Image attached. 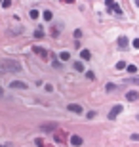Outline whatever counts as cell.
Instances as JSON below:
<instances>
[{
  "instance_id": "cell-29",
  "label": "cell",
  "mask_w": 139,
  "mask_h": 147,
  "mask_svg": "<svg viewBox=\"0 0 139 147\" xmlns=\"http://www.w3.org/2000/svg\"><path fill=\"white\" fill-rule=\"evenodd\" d=\"M0 147H4V145H0Z\"/></svg>"
},
{
  "instance_id": "cell-16",
  "label": "cell",
  "mask_w": 139,
  "mask_h": 147,
  "mask_svg": "<svg viewBox=\"0 0 139 147\" xmlns=\"http://www.w3.org/2000/svg\"><path fill=\"white\" fill-rule=\"evenodd\" d=\"M75 71H84V63L82 61H76L75 63Z\"/></svg>"
},
{
  "instance_id": "cell-26",
  "label": "cell",
  "mask_w": 139,
  "mask_h": 147,
  "mask_svg": "<svg viewBox=\"0 0 139 147\" xmlns=\"http://www.w3.org/2000/svg\"><path fill=\"white\" fill-rule=\"evenodd\" d=\"M132 140L133 141H139V134H132Z\"/></svg>"
},
{
  "instance_id": "cell-6",
  "label": "cell",
  "mask_w": 139,
  "mask_h": 147,
  "mask_svg": "<svg viewBox=\"0 0 139 147\" xmlns=\"http://www.w3.org/2000/svg\"><path fill=\"white\" fill-rule=\"evenodd\" d=\"M55 141H57V143L67 141V132H63V130H57V132H55Z\"/></svg>"
},
{
  "instance_id": "cell-7",
  "label": "cell",
  "mask_w": 139,
  "mask_h": 147,
  "mask_svg": "<svg viewBox=\"0 0 139 147\" xmlns=\"http://www.w3.org/2000/svg\"><path fill=\"white\" fill-rule=\"evenodd\" d=\"M10 86H12V88H17V90H25V88H29L27 82H23V80H13V82H10Z\"/></svg>"
},
{
  "instance_id": "cell-14",
  "label": "cell",
  "mask_w": 139,
  "mask_h": 147,
  "mask_svg": "<svg viewBox=\"0 0 139 147\" xmlns=\"http://www.w3.org/2000/svg\"><path fill=\"white\" fill-rule=\"evenodd\" d=\"M69 58H71L69 52H61V54H59V59H61V61H69Z\"/></svg>"
},
{
  "instance_id": "cell-11",
  "label": "cell",
  "mask_w": 139,
  "mask_h": 147,
  "mask_svg": "<svg viewBox=\"0 0 139 147\" xmlns=\"http://www.w3.org/2000/svg\"><path fill=\"white\" fill-rule=\"evenodd\" d=\"M71 143L72 145H82V137H80V136H71Z\"/></svg>"
},
{
  "instance_id": "cell-8",
  "label": "cell",
  "mask_w": 139,
  "mask_h": 147,
  "mask_svg": "<svg viewBox=\"0 0 139 147\" xmlns=\"http://www.w3.org/2000/svg\"><path fill=\"white\" fill-rule=\"evenodd\" d=\"M67 109H69L71 113H76V115H78V113H82V105H78V103H69Z\"/></svg>"
},
{
  "instance_id": "cell-4",
  "label": "cell",
  "mask_w": 139,
  "mask_h": 147,
  "mask_svg": "<svg viewBox=\"0 0 139 147\" xmlns=\"http://www.w3.org/2000/svg\"><path fill=\"white\" fill-rule=\"evenodd\" d=\"M120 113H122V105H114V107L111 109V113H109V120H114Z\"/></svg>"
},
{
  "instance_id": "cell-10",
  "label": "cell",
  "mask_w": 139,
  "mask_h": 147,
  "mask_svg": "<svg viewBox=\"0 0 139 147\" xmlns=\"http://www.w3.org/2000/svg\"><path fill=\"white\" fill-rule=\"evenodd\" d=\"M118 48H122V50H126V48H128V38L126 36H120L118 38Z\"/></svg>"
},
{
  "instance_id": "cell-18",
  "label": "cell",
  "mask_w": 139,
  "mask_h": 147,
  "mask_svg": "<svg viewBox=\"0 0 139 147\" xmlns=\"http://www.w3.org/2000/svg\"><path fill=\"white\" fill-rule=\"evenodd\" d=\"M116 69H118V71H122V69H128V65H126L124 61H118V63H116Z\"/></svg>"
},
{
  "instance_id": "cell-13",
  "label": "cell",
  "mask_w": 139,
  "mask_h": 147,
  "mask_svg": "<svg viewBox=\"0 0 139 147\" xmlns=\"http://www.w3.org/2000/svg\"><path fill=\"white\" fill-rule=\"evenodd\" d=\"M42 17H44V21H52V17H53V13H52L50 10H46V12L42 13Z\"/></svg>"
},
{
  "instance_id": "cell-22",
  "label": "cell",
  "mask_w": 139,
  "mask_h": 147,
  "mask_svg": "<svg viewBox=\"0 0 139 147\" xmlns=\"http://www.w3.org/2000/svg\"><path fill=\"white\" fill-rule=\"evenodd\" d=\"M126 82H133V84H139V77H135V78H128Z\"/></svg>"
},
{
  "instance_id": "cell-3",
  "label": "cell",
  "mask_w": 139,
  "mask_h": 147,
  "mask_svg": "<svg viewBox=\"0 0 139 147\" xmlns=\"http://www.w3.org/2000/svg\"><path fill=\"white\" fill-rule=\"evenodd\" d=\"M105 6H109L111 10H112L114 13H118V15L122 13V8H120V6H118L116 2H114V0H105Z\"/></svg>"
},
{
  "instance_id": "cell-15",
  "label": "cell",
  "mask_w": 139,
  "mask_h": 147,
  "mask_svg": "<svg viewBox=\"0 0 139 147\" xmlns=\"http://www.w3.org/2000/svg\"><path fill=\"white\" fill-rule=\"evenodd\" d=\"M8 32H10V35H19V32H23V27H13V29H10Z\"/></svg>"
},
{
  "instance_id": "cell-9",
  "label": "cell",
  "mask_w": 139,
  "mask_h": 147,
  "mask_svg": "<svg viewBox=\"0 0 139 147\" xmlns=\"http://www.w3.org/2000/svg\"><path fill=\"white\" fill-rule=\"evenodd\" d=\"M126 99H128V101H137V99H139V94L135 92V90H130V92L126 94Z\"/></svg>"
},
{
  "instance_id": "cell-1",
  "label": "cell",
  "mask_w": 139,
  "mask_h": 147,
  "mask_svg": "<svg viewBox=\"0 0 139 147\" xmlns=\"http://www.w3.org/2000/svg\"><path fill=\"white\" fill-rule=\"evenodd\" d=\"M0 69L6 71V73H21L23 71L21 63L15 61V59H0Z\"/></svg>"
},
{
  "instance_id": "cell-27",
  "label": "cell",
  "mask_w": 139,
  "mask_h": 147,
  "mask_svg": "<svg viewBox=\"0 0 139 147\" xmlns=\"http://www.w3.org/2000/svg\"><path fill=\"white\" fill-rule=\"evenodd\" d=\"M61 2H67V4H72L75 0H61Z\"/></svg>"
},
{
  "instance_id": "cell-24",
  "label": "cell",
  "mask_w": 139,
  "mask_h": 147,
  "mask_svg": "<svg viewBox=\"0 0 139 147\" xmlns=\"http://www.w3.org/2000/svg\"><path fill=\"white\" fill-rule=\"evenodd\" d=\"M132 44H133V48H135V50H139V38H135Z\"/></svg>"
},
{
  "instance_id": "cell-2",
  "label": "cell",
  "mask_w": 139,
  "mask_h": 147,
  "mask_svg": "<svg viewBox=\"0 0 139 147\" xmlns=\"http://www.w3.org/2000/svg\"><path fill=\"white\" fill-rule=\"evenodd\" d=\"M40 130H42V132H57L59 126H57V122H46V124L40 126Z\"/></svg>"
},
{
  "instance_id": "cell-12",
  "label": "cell",
  "mask_w": 139,
  "mask_h": 147,
  "mask_svg": "<svg viewBox=\"0 0 139 147\" xmlns=\"http://www.w3.org/2000/svg\"><path fill=\"white\" fill-rule=\"evenodd\" d=\"M80 58H82L84 61L92 59V52H90V50H82V52H80Z\"/></svg>"
},
{
  "instance_id": "cell-5",
  "label": "cell",
  "mask_w": 139,
  "mask_h": 147,
  "mask_svg": "<svg viewBox=\"0 0 139 147\" xmlns=\"http://www.w3.org/2000/svg\"><path fill=\"white\" fill-rule=\"evenodd\" d=\"M31 50L34 52L36 55H40V58H48V52H46V48H42V46H32Z\"/></svg>"
},
{
  "instance_id": "cell-23",
  "label": "cell",
  "mask_w": 139,
  "mask_h": 147,
  "mask_svg": "<svg viewBox=\"0 0 139 147\" xmlns=\"http://www.w3.org/2000/svg\"><path fill=\"white\" fill-rule=\"evenodd\" d=\"M34 36H36V38H42V36H44V32H42V31H40V29H38V31L34 32Z\"/></svg>"
},
{
  "instance_id": "cell-17",
  "label": "cell",
  "mask_w": 139,
  "mask_h": 147,
  "mask_svg": "<svg viewBox=\"0 0 139 147\" xmlns=\"http://www.w3.org/2000/svg\"><path fill=\"white\" fill-rule=\"evenodd\" d=\"M34 143H36L38 147H50V145H48V143H44L42 140H40V137H36V140H34Z\"/></svg>"
},
{
  "instance_id": "cell-21",
  "label": "cell",
  "mask_w": 139,
  "mask_h": 147,
  "mask_svg": "<svg viewBox=\"0 0 139 147\" xmlns=\"http://www.w3.org/2000/svg\"><path fill=\"white\" fill-rule=\"evenodd\" d=\"M2 6L4 8H10L12 6V0H2Z\"/></svg>"
},
{
  "instance_id": "cell-19",
  "label": "cell",
  "mask_w": 139,
  "mask_h": 147,
  "mask_svg": "<svg viewBox=\"0 0 139 147\" xmlns=\"http://www.w3.org/2000/svg\"><path fill=\"white\" fill-rule=\"evenodd\" d=\"M128 73H132V75H135V73H137V67H135V65H128Z\"/></svg>"
},
{
  "instance_id": "cell-28",
  "label": "cell",
  "mask_w": 139,
  "mask_h": 147,
  "mask_svg": "<svg viewBox=\"0 0 139 147\" xmlns=\"http://www.w3.org/2000/svg\"><path fill=\"white\" fill-rule=\"evenodd\" d=\"M135 6H137V8H139V0H135Z\"/></svg>"
},
{
  "instance_id": "cell-20",
  "label": "cell",
  "mask_w": 139,
  "mask_h": 147,
  "mask_svg": "<svg viewBox=\"0 0 139 147\" xmlns=\"http://www.w3.org/2000/svg\"><path fill=\"white\" fill-rule=\"evenodd\" d=\"M29 15H31V19H36V17H38V12H36V10H31Z\"/></svg>"
},
{
  "instance_id": "cell-25",
  "label": "cell",
  "mask_w": 139,
  "mask_h": 147,
  "mask_svg": "<svg viewBox=\"0 0 139 147\" xmlns=\"http://www.w3.org/2000/svg\"><path fill=\"white\" fill-rule=\"evenodd\" d=\"M86 77H88L90 80H93V78H95V75H93V73H92V71H90V73H86Z\"/></svg>"
}]
</instances>
